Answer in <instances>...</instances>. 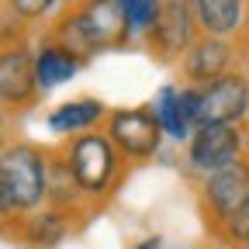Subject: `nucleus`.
<instances>
[{"label":"nucleus","mask_w":249,"mask_h":249,"mask_svg":"<svg viewBox=\"0 0 249 249\" xmlns=\"http://www.w3.org/2000/svg\"><path fill=\"white\" fill-rule=\"evenodd\" d=\"M225 66H229V45L222 38H204L191 49V55H187V73H191L194 80H222L225 76Z\"/></svg>","instance_id":"6e6552de"},{"label":"nucleus","mask_w":249,"mask_h":249,"mask_svg":"<svg viewBox=\"0 0 249 249\" xmlns=\"http://www.w3.org/2000/svg\"><path fill=\"white\" fill-rule=\"evenodd\" d=\"M156 42L163 52H177L191 42V7L187 4H163L160 24H156Z\"/></svg>","instance_id":"9d476101"},{"label":"nucleus","mask_w":249,"mask_h":249,"mask_svg":"<svg viewBox=\"0 0 249 249\" xmlns=\"http://www.w3.org/2000/svg\"><path fill=\"white\" fill-rule=\"evenodd\" d=\"M76 70H80V59H73L62 45H45L35 55V80H38L42 90H52L59 83H66Z\"/></svg>","instance_id":"1a4fd4ad"},{"label":"nucleus","mask_w":249,"mask_h":249,"mask_svg":"<svg viewBox=\"0 0 249 249\" xmlns=\"http://www.w3.org/2000/svg\"><path fill=\"white\" fill-rule=\"evenodd\" d=\"M160 121L149 111H118L111 118V139L128 156H152L160 149Z\"/></svg>","instance_id":"39448f33"},{"label":"nucleus","mask_w":249,"mask_h":249,"mask_svg":"<svg viewBox=\"0 0 249 249\" xmlns=\"http://www.w3.org/2000/svg\"><path fill=\"white\" fill-rule=\"evenodd\" d=\"M249 111V83L242 76H222L201 90V124H232Z\"/></svg>","instance_id":"7ed1b4c3"},{"label":"nucleus","mask_w":249,"mask_h":249,"mask_svg":"<svg viewBox=\"0 0 249 249\" xmlns=\"http://www.w3.org/2000/svg\"><path fill=\"white\" fill-rule=\"evenodd\" d=\"M0 124H4V111H0Z\"/></svg>","instance_id":"aec40b11"},{"label":"nucleus","mask_w":249,"mask_h":249,"mask_svg":"<svg viewBox=\"0 0 249 249\" xmlns=\"http://www.w3.org/2000/svg\"><path fill=\"white\" fill-rule=\"evenodd\" d=\"M160 14H163V4H156V0H128L124 4V24H128V31L156 28Z\"/></svg>","instance_id":"dca6fc26"},{"label":"nucleus","mask_w":249,"mask_h":249,"mask_svg":"<svg viewBox=\"0 0 249 249\" xmlns=\"http://www.w3.org/2000/svg\"><path fill=\"white\" fill-rule=\"evenodd\" d=\"M76 177L70 163H59V160H45V197L52 204H70L76 194Z\"/></svg>","instance_id":"2eb2a0df"},{"label":"nucleus","mask_w":249,"mask_h":249,"mask_svg":"<svg viewBox=\"0 0 249 249\" xmlns=\"http://www.w3.org/2000/svg\"><path fill=\"white\" fill-rule=\"evenodd\" d=\"M156 121H160V128L166 135H173L177 142H183L187 132H191V124H187V118L180 111V93L173 87H163L156 93Z\"/></svg>","instance_id":"4468645a"},{"label":"nucleus","mask_w":249,"mask_h":249,"mask_svg":"<svg viewBox=\"0 0 249 249\" xmlns=\"http://www.w3.org/2000/svg\"><path fill=\"white\" fill-rule=\"evenodd\" d=\"M246 197H249V166L246 163H232L208 177V204L225 222L246 204Z\"/></svg>","instance_id":"423d86ee"},{"label":"nucleus","mask_w":249,"mask_h":249,"mask_svg":"<svg viewBox=\"0 0 249 249\" xmlns=\"http://www.w3.org/2000/svg\"><path fill=\"white\" fill-rule=\"evenodd\" d=\"M101 114H104L101 101H70V104H62V107L52 111L49 124L55 132H80V128H90Z\"/></svg>","instance_id":"ddd939ff"},{"label":"nucleus","mask_w":249,"mask_h":249,"mask_svg":"<svg viewBox=\"0 0 249 249\" xmlns=\"http://www.w3.org/2000/svg\"><path fill=\"white\" fill-rule=\"evenodd\" d=\"M45 197V163L35 149L14 145L0 152V201L4 211H31Z\"/></svg>","instance_id":"f257e3e1"},{"label":"nucleus","mask_w":249,"mask_h":249,"mask_svg":"<svg viewBox=\"0 0 249 249\" xmlns=\"http://www.w3.org/2000/svg\"><path fill=\"white\" fill-rule=\"evenodd\" d=\"M62 49H66L73 59H87V55H93L101 49V35H97V28H93L87 11L62 24Z\"/></svg>","instance_id":"9b49d317"},{"label":"nucleus","mask_w":249,"mask_h":249,"mask_svg":"<svg viewBox=\"0 0 249 249\" xmlns=\"http://www.w3.org/2000/svg\"><path fill=\"white\" fill-rule=\"evenodd\" d=\"M229 232H232V239H246V242H249V197H246V204L229 218Z\"/></svg>","instance_id":"f3484780"},{"label":"nucleus","mask_w":249,"mask_h":249,"mask_svg":"<svg viewBox=\"0 0 249 249\" xmlns=\"http://www.w3.org/2000/svg\"><path fill=\"white\" fill-rule=\"evenodd\" d=\"M239 149L242 135L235 132V124H201L197 135L191 139V163L208 173H218L239 163Z\"/></svg>","instance_id":"20e7f679"},{"label":"nucleus","mask_w":249,"mask_h":249,"mask_svg":"<svg viewBox=\"0 0 249 249\" xmlns=\"http://www.w3.org/2000/svg\"><path fill=\"white\" fill-rule=\"evenodd\" d=\"M156 246H160V242H156V239H149V242H142L139 249H156Z\"/></svg>","instance_id":"6ab92c4d"},{"label":"nucleus","mask_w":249,"mask_h":249,"mask_svg":"<svg viewBox=\"0 0 249 249\" xmlns=\"http://www.w3.org/2000/svg\"><path fill=\"white\" fill-rule=\"evenodd\" d=\"M49 7H52L49 0H45V4H42V0H18V4H14V11H21V14H42Z\"/></svg>","instance_id":"a211bd4d"},{"label":"nucleus","mask_w":249,"mask_h":249,"mask_svg":"<svg viewBox=\"0 0 249 249\" xmlns=\"http://www.w3.org/2000/svg\"><path fill=\"white\" fill-rule=\"evenodd\" d=\"M35 62L28 59V52L11 49L0 55V101L7 104H28L35 97Z\"/></svg>","instance_id":"0eeeda50"},{"label":"nucleus","mask_w":249,"mask_h":249,"mask_svg":"<svg viewBox=\"0 0 249 249\" xmlns=\"http://www.w3.org/2000/svg\"><path fill=\"white\" fill-rule=\"evenodd\" d=\"M70 166H73L80 191H90V194L104 191L111 183V173H114L111 142L104 135H80L70 149Z\"/></svg>","instance_id":"f03ea898"},{"label":"nucleus","mask_w":249,"mask_h":249,"mask_svg":"<svg viewBox=\"0 0 249 249\" xmlns=\"http://www.w3.org/2000/svg\"><path fill=\"white\" fill-rule=\"evenodd\" d=\"M194 14L211 35H229L242 21V4H235V0H197Z\"/></svg>","instance_id":"f8f14e48"}]
</instances>
